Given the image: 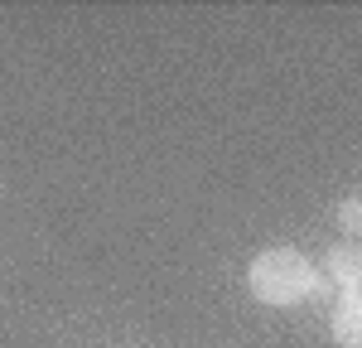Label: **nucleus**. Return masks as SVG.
Masks as SVG:
<instances>
[{
    "label": "nucleus",
    "instance_id": "3",
    "mask_svg": "<svg viewBox=\"0 0 362 348\" xmlns=\"http://www.w3.org/2000/svg\"><path fill=\"white\" fill-rule=\"evenodd\" d=\"M329 281H334L338 290H358V281H362V252H358V242H343V247L329 252Z\"/></svg>",
    "mask_w": 362,
    "mask_h": 348
},
{
    "label": "nucleus",
    "instance_id": "1",
    "mask_svg": "<svg viewBox=\"0 0 362 348\" xmlns=\"http://www.w3.org/2000/svg\"><path fill=\"white\" fill-rule=\"evenodd\" d=\"M247 286L261 305H300L319 290V271L295 247H271V252H261L251 261Z\"/></svg>",
    "mask_w": 362,
    "mask_h": 348
},
{
    "label": "nucleus",
    "instance_id": "4",
    "mask_svg": "<svg viewBox=\"0 0 362 348\" xmlns=\"http://www.w3.org/2000/svg\"><path fill=\"white\" fill-rule=\"evenodd\" d=\"M338 228L348 232V242L358 237V228H362V199H343V208H338Z\"/></svg>",
    "mask_w": 362,
    "mask_h": 348
},
{
    "label": "nucleus",
    "instance_id": "2",
    "mask_svg": "<svg viewBox=\"0 0 362 348\" xmlns=\"http://www.w3.org/2000/svg\"><path fill=\"white\" fill-rule=\"evenodd\" d=\"M334 339L343 348H362V295H358V290H338Z\"/></svg>",
    "mask_w": 362,
    "mask_h": 348
}]
</instances>
